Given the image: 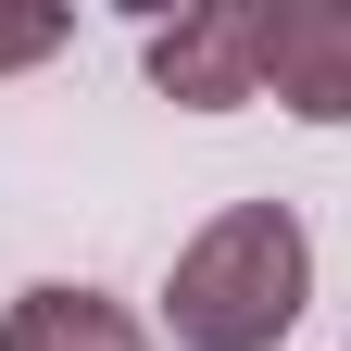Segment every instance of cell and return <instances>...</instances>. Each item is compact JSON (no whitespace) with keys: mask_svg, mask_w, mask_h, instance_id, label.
Returning a JSON list of instances; mask_svg holds the SVG:
<instances>
[{"mask_svg":"<svg viewBox=\"0 0 351 351\" xmlns=\"http://www.w3.org/2000/svg\"><path fill=\"white\" fill-rule=\"evenodd\" d=\"M314 301V226L289 201H226L163 276V339L176 351H276Z\"/></svg>","mask_w":351,"mask_h":351,"instance_id":"obj_1","label":"cell"},{"mask_svg":"<svg viewBox=\"0 0 351 351\" xmlns=\"http://www.w3.org/2000/svg\"><path fill=\"white\" fill-rule=\"evenodd\" d=\"M263 101L301 125H351V0H251Z\"/></svg>","mask_w":351,"mask_h":351,"instance_id":"obj_2","label":"cell"},{"mask_svg":"<svg viewBox=\"0 0 351 351\" xmlns=\"http://www.w3.org/2000/svg\"><path fill=\"white\" fill-rule=\"evenodd\" d=\"M151 88L176 113H239V101H263V38H251V0H201V13H176V25H151Z\"/></svg>","mask_w":351,"mask_h":351,"instance_id":"obj_3","label":"cell"},{"mask_svg":"<svg viewBox=\"0 0 351 351\" xmlns=\"http://www.w3.org/2000/svg\"><path fill=\"white\" fill-rule=\"evenodd\" d=\"M0 351H163V339L125 314L113 289H88V276H38V289H13V314H0Z\"/></svg>","mask_w":351,"mask_h":351,"instance_id":"obj_4","label":"cell"},{"mask_svg":"<svg viewBox=\"0 0 351 351\" xmlns=\"http://www.w3.org/2000/svg\"><path fill=\"white\" fill-rule=\"evenodd\" d=\"M63 38H75L63 13H0V75H25V63H51Z\"/></svg>","mask_w":351,"mask_h":351,"instance_id":"obj_5","label":"cell"}]
</instances>
